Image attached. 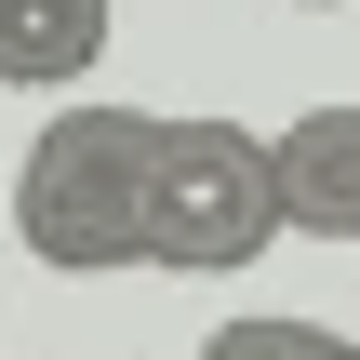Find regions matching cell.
<instances>
[{
    "mask_svg": "<svg viewBox=\"0 0 360 360\" xmlns=\"http://www.w3.org/2000/svg\"><path fill=\"white\" fill-rule=\"evenodd\" d=\"M13 240L53 281H107L147 254V107H53L13 160Z\"/></svg>",
    "mask_w": 360,
    "mask_h": 360,
    "instance_id": "6da1fadb",
    "label": "cell"
},
{
    "mask_svg": "<svg viewBox=\"0 0 360 360\" xmlns=\"http://www.w3.org/2000/svg\"><path fill=\"white\" fill-rule=\"evenodd\" d=\"M267 227H281V200H267L254 120H147V254L134 267L214 281V267H254Z\"/></svg>",
    "mask_w": 360,
    "mask_h": 360,
    "instance_id": "7a4b0ae2",
    "label": "cell"
},
{
    "mask_svg": "<svg viewBox=\"0 0 360 360\" xmlns=\"http://www.w3.org/2000/svg\"><path fill=\"white\" fill-rule=\"evenodd\" d=\"M267 200L307 240H360V107H307L267 134Z\"/></svg>",
    "mask_w": 360,
    "mask_h": 360,
    "instance_id": "3957f363",
    "label": "cell"
},
{
    "mask_svg": "<svg viewBox=\"0 0 360 360\" xmlns=\"http://www.w3.org/2000/svg\"><path fill=\"white\" fill-rule=\"evenodd\" d=\"M107 0H0V94H67L107 67Z\"/></svg>",
    "mask_w": 360,
    "mask_h": 360,
    "instance_id": "277c9868",
    "label": "cell"
},
{
    "mask_svg": "<svg viewBox=\"0 0 360 360\" xmlns=\"http://www.w3.org/2000/svg\"><path fill=\"white\" fill-rule=\"evenodd\" d=\"M294 13H347V0H294Z\"/></svg>",
    "mask_w": 360,
    "mask_h": 360,
    "instance_id": "5b68a950",
    "label": "cell"
},
{
    "mask_svg": "<svg viewBox=\"0 0 360 360\" xmlns=\"http://www.w3.org/2000/svg\"><path fill=\"white\" fill-rule=\"evenodd\" d=\"M334 360H360V334H334Z\"/></svg>",
    "mask_w": 360,
    "mask_h": 360,
    "instance_id": "8992f818",
    "label": "cell"
}]
</instances>
